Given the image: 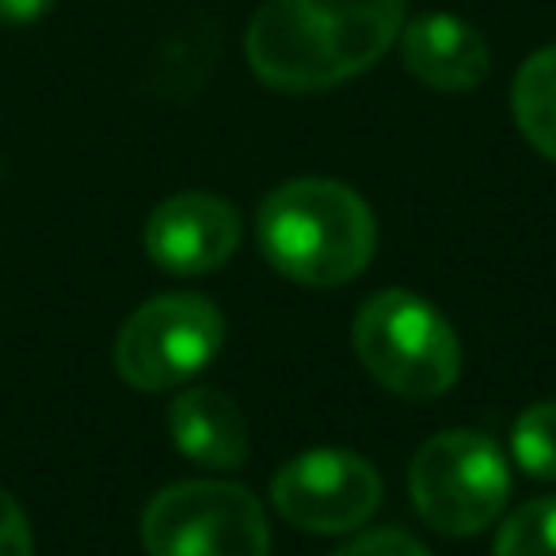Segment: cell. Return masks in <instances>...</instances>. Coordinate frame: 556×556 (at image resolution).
<instances>
[{"label":"cell","mask_w":556,"mask_h":556,"mask_svg":"<svg viewBox=\"0 0 556 556\" xmlns=\"http://www.w3.org/2000/svg\"><path fill=\"white\" fill-rule=\"evenodd\" d=\"M408 0H267L244 35L252 73L275 92H328L401 39Z\"/></svg>","instance_id":"6da1fadb"},{"label":"cell","mask_w":556,"mask_h":556,"mask_svg":"<svg viewBox=\"0 0 556 556\" xmlns=\"http://www.w3.org/2000/svg\"><path fill=\"white\" fill-rule=\"evenodd\" d=\"M260 252L298 287L332 290L358 278L378 252V217L355 187L302 176L278 184L255 214Z\"/></svg>","instance_id":"7a4b0ae2"},{"label":"cell","mask_w":556,"mask_h":556,"mask_svg":"<svg viewBox=\"0 0 556 556\" xmlns=\"http://www.w3.org/2000/svg\"><path fill=\"white\" fill-rule=\"evenodd\" d=\"M351 340L370 378L404 401H434L462 378V340L450 320L412 290L366 298Z\"/></svg>","instance_id":"3957f363"},{"label":"cell","mask_w":556,"mask_h":556,"mask_svg":"<svg viewBox=\"0 0 556 556\" xmlns=\"http://www.w3.org/2000/svg\"><path fill=\"white\" fill-rule=\"evenodd\" d=\"M412 503L431 530L446 538L480 533L503 515L510 495V469L488 434L454 427L416 450L408 469Z\"/></svg>","instance_id":"277c9868"},{"label":"cell","mask_w":556,"mask_h":556,"mask_svg":"<svg viewBox=\"0 0 556 556\" xmlns=\"http://www.w3.org/2000/svg\"><path fill=\"white\" fill-rule=\"evenodd\" d=\"M149 556H270V522L255 492L232 480H179L141 515Z\"/></svg>","instance_id":"5b68a950"},{"label":"cell","mask_w":556,"mask_h":556,"mask_svg":"<svg viewBox=\"0 0 556 556\" xmlns=\"http://www.w3.org/2000/svg\"><path fill=\"white\" fill-rule=\"evenodd\" d=\"M225 348V317L202 294H161L126 317L115 370L141 393H164L202 374Z\"/></svg>","instance_id":"8992f818"},{"label":"cell","mask_w":556,"mask_h":556,"mask_svg":"<svg viewBox=\"0 0 556 556\" xmlns=\"http://www.w3.org/2000/svg\"><path fill=\"white\" fill-rule=\"evenodd\" d=\"M381 477L351 450H305L275 472L270 503L302 533H351L381 507Z\"/></svg>","instance_id":"52a82bcc"},{"label":"cell","mask_w":556,"mask_h":556,"mask_svg":"<svg viewBox=\"0 0 556 556\" xmlns=\"http://www.w3.org/2000/svg\"><path fill=\"white\" fill-rule=\"evenodd\" d=\"M244 237L240 210L210 191H179L146 222V252L161 270L179 278L225 267Z\"/></svg>","instance_id":"ba28073f"},{"label":"cell","mask_w":556,"mask_h":556,"mask_svg":"<svg viewBox=\"0 0 556 556\" xmlns=\"http://www.w3.org/2000/svg\"><path fill=\"white\" fill-rule=\"evenodd\" d=\"M396 42H401L404 70L434 92H472L484 85L492 70L484 35L450 12L416 16L412 24H404Z\"/></svg>","instance_id":"9c48e42d"},{"label":"cell","mask_w":556,"mask_h":556,"mask_svg":"<svg viewBox=\"0 0 556 556\" xmlns=\"http://www.w3.org/2000/svg\"><path fill=\"white\" fill-rule=\"evenodd\" d=\"M168 434L179 454L206 469H240L252 454V439L237 401L214 386H194L172 401Z\"/></svg>","instance_id":"30bf717a"},{"label":"cell","mask_w":556,"mask_h":556,"mask_svg":"<svg viewBox=\"0 0 556 556\" xmlns=\"http://www.w3.org/2000/svg\"><path fill=\"white\" fill-rule=\"evenodd\" d=\"M510 108L522 138L556 164V47H545L518 65Z\"/></svg>","instance_id":"8fae6325"},{"label":"cell","mask_w":556,"mask_h":556,"mask_svg":"<svg viewBox=\"0 0 556 556\" xmlns=\"http://www.w3.org/2000/svg\"><path fill=\"white\" fill-rule=\"evenodd\" d=\"M492 556H556V495L526 500L503 518Z\"/></svg>","instance_id":"7c38bea8"},{"label":"cell","mask_w":556,"mask_h":556,"mask_svg":"<svg viewBox=\"0 0 556 556\" xmlns=\"http://www.w3.org/2000/svg\"><path fill=\"white\" fill-rule=\"evenodd\" d=\"M510 450H515V462L526 477L556 480V401L530 404L515 419Z\"/></svg>","instance_id":"4fadbf2b"},{"label":"cell","mask_w":556,"mask_h":556,"mask_svg":"<svg viewBox=\"0 0 556 556\" xmlns=\"http://www.w3.org/2000/svg\"><path fill=\"white\" fill-rule=\"evenodd\" d=\"M332 556H431V548L412 538V533L389 526V530L358 533V538H351L343 548H336Z\"/></svg>","instance_id":"5bb4252c"},{"label":"cell","mask_w":556,"mask_h":556,"mask_svg":"<svg viewBox=\"0 0 556 556\" xmlns=\"http://www.w3.org/2000/svg\"><path fill=\"white\" fill-rule=\"evenodd\" d=\"M0 556H35L31 522H27L16 495L4 488H0Z\"/></svg>","instance_id":"9a60e30c"},{"label":"cell","mask_w":556,"mask_h":556,"mask_svg":"<svg viewBox=\"0 0 556 556\" xmlns=\"http://www.w3.org/2000/svg\"><path fill=\"white\" fill-rule=\"evenodd\" d=\"M50 9H54V0H0V24H9V27L35 24V20H42Z\"/></svg>","instance_id":"2e32d148"}]
</instances>
